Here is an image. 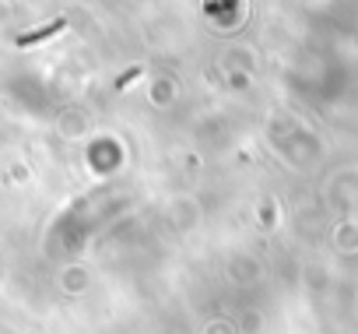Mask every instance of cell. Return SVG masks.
Wrapping results in <instances>:
<instances>
[{"mask_svg":"<svg viewBox=\"0 0 358 334\" xmlns=\"http://www.w3.org/2000/svg\"><path fill=\"white\" fill-rule=\"evenodd\" d=\"M64 29H67V18H53L50 25H43V29H36V32H25V36H18L15 43H18V46H36V43H43V39L64 32Z\"/></svg>","mask_w":358,"mask_h":334,"instance_id":"1","label":"cell"}]
</instances>
